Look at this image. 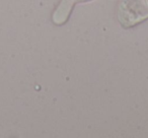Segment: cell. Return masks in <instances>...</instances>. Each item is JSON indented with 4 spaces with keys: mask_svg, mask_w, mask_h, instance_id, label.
Segmentation results:
<instances>
[{
    "mask_svg": "<svg viewBox=\"0 0 148 138\" xmlns=\"http://www.w3.org/2000/svg\"><path fill=\"white\" fill-rule=\"evenodd\" d=\"M76 1H79V2H86V1H89V0H76Z\"/></svg>",
    "mask_w": 148,
    "mask_h": 138,
    "instance_id": "obj_1",
    "label": "cell"
}]
</instances>
